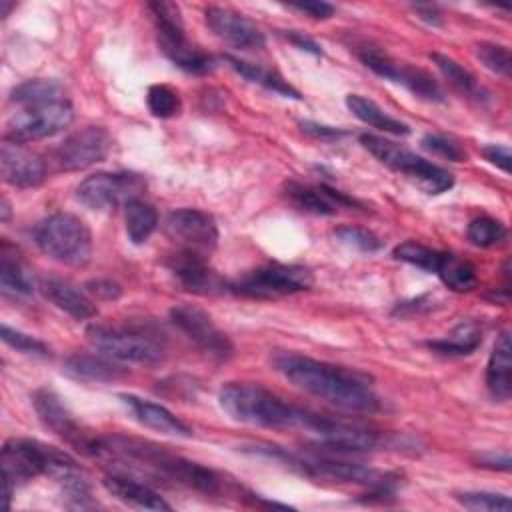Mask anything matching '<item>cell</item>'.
I'll return each mask as SVG.
<instances>
[{
  "label": "cell",
  "mask_w": 512,
  "mask_h": 512,
  "mask_svg": "<svg viewBox=\"0 0 512 512\" xmlns=\"http://www.w3.org/2000/svg\"><path fill=\"white\" fill-rule=\"evenodd\" d=\"M86 456L106 464L120 466V474L136 472L156 482L184 486L206 496H216L224 490V480L218 472L188 458H182L148 440L122 434H94Z\"/></svg>",
  "instance_id": "obj_1"
},
{
  "label": "cell",
  "mask_w": 512,
  "mask_h": 512,
  "mask_svg": "<svg viewBox=\"0 0 512 512\" xmlns=\"http://www.w3.org/2000/svg\"><path fill=\"white\" fill-rule=\"evenodd\" d=\"M272 366L300 390L348 412H376L382 408L370 378L356 370L296 352L278 350Z\"/></svg>",
  "instance_id": "obj_2"
},
{
  "label": "cell",
  "mask_w": 512,
  "mask_h": 512,
  "mask_svg": "<svg viewBox=\"0 0 512 512\" xmlns=\"http://www.w3.org/2000/svg\"><path fill=\"white\" fill-rule=\"evenodd\" d=\"M2 474L6 508H10V498L16 486H22L36 476H50L62 488L88 482L84 470L68 452L30 438H10L4 442Z\"/></svg>",
  "instance_id": "obj_3"
},
{
  "label": "cell",
  "mask_w": 512,
  "mask_h": 512,
  "mask_svg": "<svg viewBox=\"0 0 512 512\" xmlns=\"http://www.w3.org/2000/svg\"><path fill=\"white\" fill-rule=\"evenodd\" d=\"M222 410L236 422L262 428H300L304 408L284 402L260 384L228 382L220 390Z\"/></svg>",
  "instance_id": "obj_4"
},
{
  "label": "cell",
  "mask_w": 512,
  "mask_h": 512,
  "mask_svg": "<svg viewBox=\"0 0 512 512\" xmlns=\"http://www.w3.org/2000/svg\"><path fill=\"white\" fill-rule=\"evenodd\" d=\"M254 452L276 458L286 462L290 468H296L298 472L314 478H328L334 482H346V484H360L368 486L370 490H396L398 476L392 472H382L358 462H346L338 458L328 456H300L290 454L282 450L280 446H254Z\"/></svg>",
  "instance_id": "obj_5"
},
{
  "label": "cell",
  "mask_w": 512,
  "mask_h": 512,
  "mask_svg": "<svg viewBox=\"0 0 512 512\" xmlns=\"http://www.w3.org/2000/svg\"><path fill=\"white\" fill-rule=\"evenodd\" d=\"M36 246L52 260L66 266H84L92 258V232L70 212H54L34 228Z\"/></svg>",
  "instance_id": "obj_6"
},
{
  "label": "cell",
  "mask_w": 512,
  "mask_h": 512,
  "mask_svg": "<svg viewBox=\"0 0 512 512\" xmlns=\"http://www.w3.org/2000/svg\"><path fill=\"white\" fill-rule=\"evenodd\" d=\"M146 8L154 20L158 44L174 66L196 76L210 74L216 68L210 54L188 42L180 8L174 2H150Z\"/></svg>",
  "instance_id": "obj_7"
},
{
  "label": "cell",
  "mask_w": 512,
  "mask_h": 512,
  "mask_svg": "<svg viewBox=\"0 0 512 512\" xmlns=\"http://www.w3.org/2000/svg\"><path fill=\"white\" fill-rule=\"evenodd\" d=\"M360 144L384 166L404 174L428 194H442L454 186V176L450 170L402 148L388 138L376 134H360Z\"/></svg>",
  "instance_id": "obj_8"
},
{
  "label": "cell",
  "mask_w": 512,
  "mask_h": 512,
  "mask_svg": "<svg viewBox=\"0 0 512 512\" xmlns=\"http://www.w3.org/2000/svg\"><path fill=\"white\" fill-rule=\"evenodd\" d=\"M88 342L104 356L120 362L158 364L164 360V344L144 328L90 324L86 328Z\"/></svg>",
  "instance_id": "obj_9"
},
{
  "label": "cell",
  "mask_w": 512,
  "mask_h": 512,
  "mask_svg": "<svg viewBox=\"0 0 512 512\" xmlns=\"http://www.w3.org/2000/svg\"><path fill=\"white\" fill-rule=\"evenodd\" d=\"M312 284L314 276L306 266L268 262L238 276L234 282H230V290L246 298L272 300L304 292Z\"/></svg>",
  "instance_id": "obj_10"
},
{
  "label": "cell",
  "mask_w": 512,
  "mask_h": 512,
  "mask_svg": "<svg viewBox=\"0 0 512 512\" xmlns=\"http://www.w3.org/2000/svg\"><path fill=\"white\" fill-rule=\"evenodd\" d=\"M144 188L146 182L136 172H96L80 182L76 196L86 208L108 212L140 198Z\"/></svg>",
  "instance_id": "obj_11"
},
{
  "label": "cell",
  "mask_w": 512,
  "mask_h": 512,
  "mask_svg": "<svg viewBox=\"0 0 512 512\" xmlns=\"http://www.w3.org/2000/svg\"><path fill=\"white\" fill-rule=\"evenodd\" d=\"M74 120V108L66 100L26 106L20 108L6 124V140L10 142H34L48 136H54L68 128Z\"/></svg>",
  "instance_id": "obj_12"
},
{
  "label": "cell",
  "mask_w": 512,
  "mask_h": 512,
  "mask_svg": "<svg viewBox=\"0 0 512 512\" xmlns=\"http://www.w3.org/2000/svg\"><path fill=\"white\" fill-rule=\"evenodd\" d=\"M358 58L376 76L404 86L406 90H410L420 100L444 102L442 86L428 72H424L420 68H414V66H408L404 62H398L392 56H388L386 52H382L378 48H372V46H364L362 50H358Z\"/></svg>",
  "instance_id": "obj_13"
},
{
  "label": "cell",
  "mask_w": 512,
  "mask_h": 512,
  "mask_svg": "<svg viewBox=\"0 0 512 512\" xmlns=\"http://www.w3.org/2000/svg\"><path fill=\"white\" fill-rule=\"evenodd\" d=\"M300 430L312 434L318 442L344 452H368L380 446V436L368 428L328 418L304 408Z\"/></svg>",
  "instance_id": "obj_14"
},
{
  "label": "cell",
  "mask_w": 512,
  "mask_h": 512,
  "mask_svg": "<svg viewBox=\"0 0 512 512\" xmlns=\"http://www.w3.org/2000/svg\"><path fill=\"white\" fill-rule=\"evenodd\" d=\"M172 324L202 352L216 360H228L234 354L232 340L214 324L212 316L194 304H176L170 308Z\"/></svg>",
  "instance_id": "obj_15"
},
{
  "label": "cell",
  "mask_w": 512,
  "mask_h": 512,
  "mask_svg": "<svg viewBox=\"0 0 512 512\" xmlns=\"http://www.w3.org/2000/svg\"><path fill=\"white\" fill-rule=\"evenodd\" d=\"M112 148V138L102 126H84L68 134L54 150V162L60 170L74 172L102 162Z\"/></svg>",
  "instance_id": "obj_16"
},
{
  "label": "cell",
  "mask_w": 512,
  "mask_h": 512,
  "mask_svg": "<svg viewBox=\"0 0 512 512\" xmlns=\"http://www.w3.org/2000/svg\"><path fill=\"white\" fill-rule=\"evenodd\" d=\"M34 410L40 418V422L50 428L56 436H60L64 442L74 446L78 452L86 454L88 444L94 434H88L80 422L74 418V414L62 404L60 396L48 388H40L32 396Z\"/></svg>",
  "instance_id": "obj_17"
},
{
  "label": "cell",
  "mask_w": 512,
  "mask_h": 512,
  "mask_svg": "<svg viewBox=\"0 0 512 512\" xmlns=\"http://www.w3.org/2000/svg\"><path fill=\"white\" fill-rule=\"evenodd\" d=\"M204 16L214 36L238 50H260L266 46V36L260 26L232 8L208 6Z\"/></svg>",
  "instance_id": "obj_18"
},
{
  "label": "cell",
  "mask_w": 512,
  "mask_h": 512,
  "mask_svg": "<svg viewBox=\"0 0 512 512\" xmlns=\"http://www.w3.org/2000/svg\"><path fill=\"white\" fill-rule=\"evenodd\" d=\"M166 232L192 250H212L218 242L216 220L198 208H178L166 216Z\"/></svg>",
  "instance_id": "obj_19"
},
{
  "label": "cell",
  "mask_w": 512,
  "mask_h": 512,
  "mask_svg": "<svg viewBox=\"0 0 512 512\" xmlns=\"http://www.w3.org/2000/svg\"><path fill=\"white\" fill-rule=\"evenodd\" d=\"M0 170L6 184L14 188H34L46 178V164L28 146L4 140L0 148Z\"/></svg>",
  "instance_id": "obj_20"
},
{
  "label": "cell",
  "mask_w": 512,
  "mask_h": 512,
  "mask_svg": "<svg viewBox=\"0 0 512 512\" xmlns=\"http://www.w3.org/2000/svg\"><path fill=\"white\" fill-rule=\"evenodd\" d=\"M118 398L122 400V404L128 408V412L138 424L166 436H176V438L192 436V428L186 422H182L176 414H172L166 406L134 394H118Z\"/></svg>",
  "instance_id": "obj_21"
},
{
  "label": "cell",
  "mask_w": 512,
  "mask_h": 512,
  "mask_svg": "<svg viewBox=\"0 0 512 512\" xmlns=\"http://www.w3.org/2000/svg\"><path fill=\"white\" fill-rule=\"evenodd\" d=\"M166 266L178 284L188 292L208 294L216 288V274L198 250L180 248L166 260Z\"/></svg>",
  "instance_id": "obj_22"
},
{
  "label": "cell",
  "mask_w": 512,
  "mask_h": 512,
  "mask_svg": "<svg viewBox=\"0 0 512 512\" xmlns=\"http://www.w3.org/2000/svg\"><path fill=\"white\" fill-rule=\"evenodd\" d=\"M286 194L294 206H298L304 212L318 214V216H332L340 208L360 206L354 198H350L344 192H338L330 186H308V184L288 182Z\"/></svg>",
  "instance_id": "obj_23"
},
{
  "label": "cell",
  "mask_w": 512,
  "mask_h": 512,
  "mask_svg": "<svg viewBox=\"0 0 512 512\" xmlns=\"http://www.w3.org/2000/svg\"><path fill=\"white\" fill-rule=\"evenodd\" d=\"M108 494H112L116 500L140 508V510H154V512H168L172 506L148 484L120 472H112L102 480Z\"/></svg>",
  "instance_id": "obj_24"
},
{
  "label": "cell",
  "mask_w": 512,
  "mask_h": 512,
  "mask_svg": "<svg viewBox=\"0 0 512 512\" xmlns=\"http://www.w3.org/2000/svg\"><path fill=\"white\" fill-rule=\"evenodd\" d=\"M42 292L56 308H60L74 320H90L98 314L94 300L68 280L48 278L42 282Z\"/></svg>",
  "instance_id": "obj_25"
},
{
  "label": "cell",
  "mask_w": 512,
  "mask_h": 512,
  "mask_svg": "<svg viewBox=\"0 0 512 512\" xmlns=\"http://www.w3.org/2000/svg\"><path fill=\"white\" fill-rule=\"evenodd\" d=\"M486 388L498 402H506L512 394V358H510V334L502 330L488 358Z\"/></svg>",
  "instance_id": "obj_26"
},
{
  "label": "cell",
  "mask_w": 512,
  "mask_h": 512,
  "mask_svg": "<svg viewBox=\"0 0 512 512\" xmlns=\"http://www.w3.org/2000/svg\"><path fill=\"white\" fill-rule=\"evenodd\" d=\"M64 374L80 382H114L126 376V368L94 354H72L64 362Z\"/></svg>",
  "instance_id": "obj_27"
},
{
  "label": "cell",
  "mask_w": 512,
  "mask_h": 512,
  "mask_svg": "<svg viewBox=\"0 0 512 512\" xmlns=\"http://www.w3.org/2000/svg\"><path fill=\"white\" fill-rule=\"evenodd\" d=\"M430 60L436 64V68L442 72V76L448 80V84L464 98L472 100V102H486L490 98V92L480 86V82L476 80V76L464 68L460 62H456L454 58L440 54V52H432Z\"/></svg>",
  "instance_id": "obj_28"
},
{
  "label": "cell",
  "mask_w": 512,
  "mask_h": 512,
  "mask_svg": "<svg viewBox=\"0 0 512 512\" xmlns=\"http://www.w3.org/2000/svg\"><path fill=\"white\" fill-rule=\"evenodd\" d=\"M0 286L4 294L12 296H28L34 290L30 270L8 242H2L0 250Z\"/></svg>",
  "instance_id": "obj_29"
},
{
  "label": "cell",
  "mask_w": 512,
  "mask_h": 512,
  "mask_svg": "<svg viewBox=\"0 0 512 512\" xmlns=\"http://www.w3.org/2000/svg\"><path fill=\"white\" fill-rule=\"evenodd\" d=\"M346 106L348 110L364 124L372 126V128H378L382 132H388V134H396V136H406L410 134V128L408 124L400 122L398 118L390 116L386 110H382L374 100L362 96V94H348L346 96Z\"/></svg>",
  "instance_id": "obj_30"
},
{
  "label": "cell",
  "mask_w": 512,
  "mask_h": 512,
  "mask_svg": "<svg viewBox=\"0 0 512 512\" xmlns=\"http://www.w3.org/2000/svg\"><path fill=\"white\" fill-rule=\"evenodd\" d=\"M224 60L240 76H244L246 80H250L254 84L264 86L266 90H272V92H276V94H280L284 98H294V100L302 98L300 92L294 86L288 84V80H284L280 74H276L272 70L262 68L260 64H254V62H248V60H242V58H236V56H230V54H226Z\"/></svg>",
  "instance_id": "obj_31"
},
{
  "label": "cell",
  "mask_w": 512,
  "mask_h": 512,
  "mask_svg": "<svg viewBox=\"0 0 512 512\" xmlns=\"http://www.w3.org/2000/svg\"><path fill=\"white\" fill-rule=\"evenodd\" d=\"M482 344V330L476 322H460L448 336L430 340L428 348L442 356H466L472 354Z\"/></svg>",
  "instance_id": "obj_32"
},
{
  "label": "cell",
  "mask_w": 512,
  "mask_h": 512,
  "mask_svg": "<svg viewBox=\"0 0 512 512\" xmlns=\"http://www.w3.org/2000/svg\"><path fill=\"white\" fill-rule=\"evenodd\" d=\"M124 222L130 242L144 244L158 226V212L150 202L134 198L124 206Z\"/></svg>",
  "instance_id": "obj_33"
},
{
  "label": "cell",
  "mask_w": 512,
  "mask_h": 512,
  "mask_svg": "<svg viewBox=\"0 0 512 512\" xmlns=\"http://www.w3.org/2000/svg\"><path fill=\"white\" fill-rule=\"evenodd\" d=\"M58 100H66L64 86L60 82L48 80V78L26 80L12 90V102H16L20 108L50 104V102H58Z\"/></svg>",
  "instance_id": "obj_34"
},
{
  "label": "cell",
  "mask_w": 512,
  "mask_h": 512,
  "mask_svg": "<svg viewBox=\"0 0 512 512\" xmlns=\"http://www.w3.org/2000/svg\"><path fill=\"white\" fill-rule=\"evenodd\" d=\"M434 274H438V278L454 292H468L478 282L476 266L470 260H464L450 252L442 254V260Z\"/></svg>",
  "instance_id": "obj_35"
},
{
  "label": "cell",
  "mask_w": 512,
  "mask_h": 512,
  "mask_svg": "<svg viewBox=\"0 0 512 512\" xmlns=\"http://www.w3.org/2000/svg\"><path fill=\"white\" fill-rule=\"evenodd\" d=\"M506 226L492 216H478L466 228L468 240L478 248H492L506 240Z\"/></svg>",
  "instance_id": "obj_36"
},
{
  "label": "cell",
  "mask_w": 512,
  "mask_h": 512,
  "mask_svg": "<svg viewBox=\"0 0 512 512\" xmlns=\"http://www.w3.org/2000/svg\"><path fill=\"white\" fill-rule=\"evenodd\" d=\"M394 258L400 260V262H406V264H412L416 268H422V270H428V272H436L440 260H442V254L440 250H434L430 246H424L416 240H406L402 244H398L394 248Z\"/></svg>",
  "instance_id": "obj_37"
},
{
  "label": "cell",
  "mask_w": 512,
  "mask_h": 512,
  "mask_svg": "<svg viewBox=\"0 0 512 512\" xmlns=\"http://www.w3.org/2000/svg\"><path fill=\"white\" fill-rule=\"evenodd\" d=\"M146 104L156 118H172L182 108L180 94L168 84H152L146 92Z\"/></svg>",
  "instance_id": "obj_38"
},
{
  "label": "cell",
  "mask_w": 512,
  "mask_h": 512,
  "mask_svg": "<svg viewBox=\"0 0 512 512\" xmlns=\"http://www.w3.org/2000/svg\"><path fill=\"white\" fill-rule=\"evenodd\" d=\"M456 500L460 506L468 510H486V512H506L510 510V498L506 494L498 492H486V490H468L456 494Z\"/></svg>",
  "instance_id": "obj_39"
},
{
  "label": "cell",
  "mask_w": 512,
  "mask_h": 512,
  "mask_svg": "<svg viewBox=\"0 0 512 512\" xmlns=\"http://www.w3.org/2000/svg\"><path fill=\"white\" fill-rule=\"evenodd\" d=\"M476 58L494 74L502 76V78H510V68H512V60H510V50L504 44H496V42H480L476 44Z\"/></svg>",
  "instance_id": "obj_40"
},
{
  "label": "cell",
  "mask_w": 512,
  "mask_h": 512,
  "mask_svg": "<svg viewBox=\"0 0 512 512\" xmlns=\"http://www.w3.org/2000/svg\"><path fill=\"white\" fill-rule=\"evenodd\" d=\"M334 234L340 242L354 246L362 252H378L382 248V240L376 234H372L370 230L360 228V226H342Z\"/></svg>",
  "instance_id": "obj_41"
},
{
  "label": "cell",
  "mask_w": 512,
  "mask_h": 512,
  "mask_svg": "<svg viewBox=\"0 0 512 512\" xmlns=\"http://www.w3.org/2000/svg\"><path fill=\"white\" fill-rule=\"evenodd\" d=\"M2 340L8 346H12V348H16L18 352H24V354H38V356H48L50 354L48 346L42 340H38L36 336L24 334L16 328H10L8 324H2Z\"/></svg>",
  "instance_id": "obj_42"
},
{
  "label": "cell",
  "mask_w": 512,
  "mask_h": 512,
  "mask_svg": "<svg viewBox=\"0 0 512 512\" xmlns=\"http://www.w3.org/2000/svg\"><path fill=\"white\" fill-rule=\"evenodd\" d=\"M422 146L428 152H432V154H436L440 158L452 160V162H464L466 160L464 148L456 140H452V138H448L444 134H426L422 138Z\"/></svg>",
  "instance_id": "obj_43"
},
{
  "label": "cell",
  "mask_w": 512,
  "mask_h": 512,
  "mask_svg": "<svg viewBox=\"0 0 512 512\" xmlns=\"http://www.w3.org/2000/svg\"><path fill=\"white\" fill-rule=\"evenodd\" d=\"M482 154H484V158L492 164V166H496V168H500L502 172H510V160H512V156H510V148L508 146H502V144H490V146H484L482 148Z\"/></svg>",
  "instance_id": "obj_44"
},
{
  "label": "cell",
  "mask_w": 512,
  "mask_h": 512,
  "mask_svg": "<svg viewBox=\"0 0 512 512\" xmlns=\"http://www.w3.org/2000/svg\"><path fill=\"white\" fill-rule=\"evenodd\" d=\"M302 126V132L314 136V138H320V140H338L342 138L346 132L340 130V128H334V126H326V124H318V122H300Z\"/></svg>",
  "instance_id": "obj_45"
},
{
  "label": "cell",
  "mask_w": 512,
  "mask_h": 512,
  "mask_svg": "<svg viewBox=\"0 0 512 512\" xmlns=\"http://www.w3.org/2000/svg\"><path fill=\"white\" fill-rule=\"evenodd\" d=\"M290 8H296L300 12H306L310 14L312 18H320V20H326L334 14V6L328 4V2H320V0H308V2H296V4H290Z\"/></svg>",
  "instance_id": "obj_46"
},
{
  "label": "cell",
  "mask_w": 512,
  "mask_h": 512,
  "mask_svg": "<svg viewBox=\"0 0 512 512\" xmlns=\"http://www.w3.org/2000/svg\"><path fill=\"white\" fill-rule=\"evenodd\" d=\"M478 466L490 468V470H510V456L506 452L496 454V452H484L476 458Z\"/></svg>",
  "instance_id": "obj_47"
},
{
  "label": "cell",
  "mask_w": 512,
  "mask_h": 512,
  "mask_svg": "<svg viewBox=\"0 0 512 512\" xmlns=\"http://www.w3.org/2000/svg\"><path fill=\"white\" fill-rule=\"evenodd\" d=\"M284 36H286L294 46H298L300 50H306V52H310V54H314V56H320V54H322V46L316 44L310 36H306V34H302V32L288 30V32H284Z\"/></svg>",
  "instance_id": "obj_48"
},
{
  "label": "cell",
  "mask_w": 512,
  "mask_h": 512,
  "mask_svg": "<svg viewBox=\"0 0 512 512\" xmlns=\"http://www.w3.org/2000/svg\"><path fill=\"white\" fill-rule=\"evenodd\" d=\"M88 286H90V292H94V294H98V296H102L106 300H114V298H118L122 294L120 286L116 282H112V280H94Z\"/></svg>",
  "instance_id": "obj_49"
},
{
  "label": "cell",
  "mask_w": 512,
  "mask_h": 512,
  "mask_svg": "<svg viewBox=\"0 0 512 512\" xmlns=\"http://www.w3.org/2000/svg\"><path fill=\"white\" fill-rule=\"evenodd\" d=\"M412 8L418 14V18L428 22L430 26H440L442 24V16H440V12L432 4H416Z\"/></svg>",
  "instance_id": "obj_50"
},
{
  "label": "cell",
  "mask_w": 512,
  "mask_h": 512,
  "mask_svg": "<svg viewBox=\"0 0 512 512\" xmlns=\"http://www.w3.org/2000/svg\"><path fill=\"white\" fill-rule=\"evenodd\" d=\"M8 216H10V206L6 200H2V220H8Z\"/></svg>",
  "instance_id": "obj_51"
},
{
  "label": "cell",
  "mask_w": 512,
  "mask_h": 512,
  "mask_svg": "<svg viewBox=\"0 0 512 512\" xmlns=\"http://www.w3.org/2000/svg\"><path fill=\"white\" fill-rule=\"evenodd\" d=\"M14 4H6V2H2V16H8V10L12 8Z\"/></svg>",
  "instance_id": "obj_52"
}]
</instances>
